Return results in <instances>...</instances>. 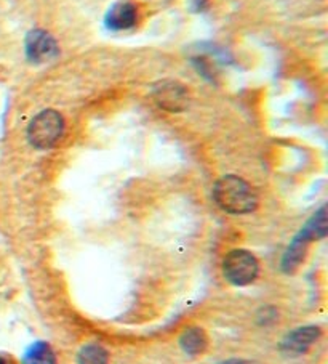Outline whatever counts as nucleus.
<instances>
[{
	"label": "nucleus",
	"mask_w": 328,
	"mask_h": 364,
	"mask_svg": "<svg viewBox=\"0 0 328 364\" xmlns=\"http://www.w3.org/2000/svg\"><path fill=\"white\" fill-rule=\"evenodd\" d=\"M213 199L224 212L244 215L258 207V196L244 178L237 175H226L213 188Z\"/></svg>",
	"instance_id": "1"
},
{
	"label": "nucleus",
	"mask_w": 328,
	"mask_h": 364,
	"mask_svg": "<svg viewBox=\"0 0 328 364\" xmlns=\"http://www.w3.org/2000/svg\"><path fill=\"white\" fill-rule=\"evenodd\" d=\"M65 134V119L55 109H45L31 121L28 140L37 149H50Z\"/></svg>",
	"instance_id": "2"
},
{
	"label": "nucleus",
	"mask_w": 328,
	"mask_h": 364,
	"mask_svg": "<svg viewBox=\"0 0 328 364\" xmlns=\"http://www.w3.org/2000/svg\"><path fill=\"white\" fill-rule=\"evenodd\" d=\"M258 260L248 250L236 249L224 257L223 273L224 278L234 286H247L258 276Z\"/></svg>",
	"instance_id": "3"
},
{
	"label": "nucleus",
	"mask_w": 328,
	"mask_h": 364,
	"mask_svg": "<svg viewBox=\"0 0 328 364\" xmlns=\"http://www.w3.org/2000/svg\"><path fill=\"white\" fill-rule=\"evenodd\" d=\"M155 105L168 112H180L187 108L189 93L182 84L176 80H160L153 87Z\"/></svg>",
	"instance_id": "4"
},
{
	"label": "nucleus",
	"mask_w": 328,
	"mask_h": 364,
	"mask_svg": "<svg viewBox=\"0 0 328 364\" xmlns=\"http://www.w3.org/2000/svg\"><path fill=\"white\" fill-rule=\"evenodd\" d=\"M60 53L58 43H56L55 37L43 29H34L31 31L26 37V56L29 61L37 63H47L53 60L56 55Z\"/></svg>",
	"instance_id": "5"
},
{
	"label": "nucleus",
	"mask_w": 328,
	"mask_h": 364,
	"mask_svg": "<svg viewBox=\"0 0 328 364\" xmlns=\"http://www.w3.org/2000/svg\"><path fill=\"white\" fill-rule=\"evenodd\" d=\"M136 16V5L130 0H121V2H116L107 10L104 23L112 31H124L135 26Z\"/></svg>",
	"instance_id": "6"
},
{
	"label": "nucleus",
	"mask_w": 328,
	"mask_h": 364,
	"mask_svg": "<svg viewBox=\"0 0 328 364\" xmlns=\"http://www.w3.org/2000/svg\"><path fill=\"white\" fill-rule=\"evenodd\" d=\"M320 336V329L317 326H305V328H300L283 338L282 342V350L288 355H301L307 351L314 342H317Z\"/></svg>",
	"instance_id": "7"
},
{
	"label": "nucleus",
	"mask_w": 328,
	"mask_h": 364,
	"mask_svg": "<svg viewBox=\"0 0 328 364\" xmlns=\"http://www.w3.org/2000/svg\"><path fill=\"white\" fill-rule=\"evenodd\" d=\"M311 242V237H309L305 231H300V235L295 237L293 242L290 244L285 255L282 259V268L285 273H293L296 268L300 267V263L305 259L306 247L307 244Z\"/></svg>",
	"instance_id": "8"
},
{
	"label": "nucleus",
	"mask_w": 328,
	"mask_h": 364,
	"mask_svg": "<svg viewBox=\"0 0 328 364\" xmlns=\"http://www.w3.org/2000/svg\"><path fill=\"white\" fill-rule=\"evenodd\" d=\"M180 343L187 355H200L207 348V336L200 328H189L182 332Z\"/></svg>",
	"instance_id": "9"
},
{
	"label": "nucleus",
	"mask_w": 328,
	"mask_h": 364,
	"mask_svg": "<svg viewBox=\"0 0 328 364\" xmlns=\"http://www.w3.org/2000/svg\"><path fill=\"white\" fill-rule=\"evenodd\" d=\"M24 364H56V356L50 345L37 342L28 350L24 356Z\"/></svg>",
	"instance_id": "10"
},
{
	"label": "nucleus",
	"mask_w": 328,
	"mask_h": 364,
	"mask_svg": "<svg viewBox=\"0 0 328 364\" xmlns=\"http://www.w3.org/2000/svg\"><path fill=\"white\" fill-rule=\"evenodd\" d=\"M107 361H109V355L101 345L97 343L85 345L77 356L79 364H107Z\"/></svg>",
	"instance_id": "11"
},
{
	"label": "nucleus",
	"mask_w": 328,
	"mask_h": 364,
	"mask_svg": "<svg viewBox=\"0 0 328 364\" xmlns=\"http://www.w3.org/2000/svg\"><path fill=\"white\" fill-rule=\"evenodd\" d=\"M0 364H16L13 361V358H10L7 355H0Z\"/></svg>",
	"instance_id": "12"
},
{
	"label": "nucleus",
	"mask_w": 328,
	"mask_h": 364,
	"mask_svg": "<svg viewBox=\"0 0 328 364\" xmlns=\"http://www.w3.org/2000/svg\"><path fill=\"white\" fill-rule=\"evenodd\" d=\"M218 364H253V363L245 361V360H228V361H223V363H218Z\"/></svg>",
	"instance_id": "13"
}]
</instances>
